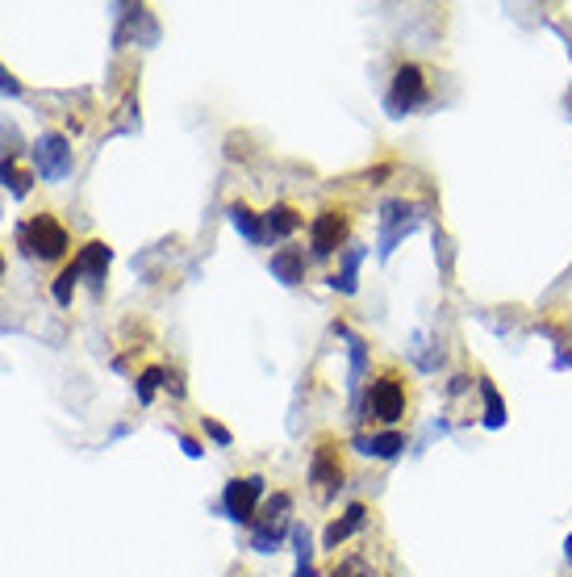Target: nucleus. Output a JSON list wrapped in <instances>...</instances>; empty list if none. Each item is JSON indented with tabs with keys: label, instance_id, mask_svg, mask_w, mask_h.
<instances>
[{
	"label": "nucleus",
	"instance_id": "f257e3e1",
	"mask_svg": "<svg viewBox=\"0 0 572 577\" xmlns=\"http://www.w3.org/2000/svg\"><path fill=\"white\" fill-rule=\"evenodd\" d=\"M17 247H21V256L26 260H42V264H55L67 256V247H71V235H67V226L55 218V214H34L17 226Z\"/></svg>",
	"mask_w": 572,
	"mask_h": 577
},
{
	"label": "nucleus",
	"instance_id": "f03ea898",
	"mask_svg": "<svg viewBox=\"0 0 572 577\" xmlns=\"http://www.w3.org/2000/svg\"><path fill=\"white\" fill-rule=\"evenodd\" d=\"M30 155H34V172H38L42 180H51V184L67 180L71 168H76V151H71V138L59 134V130L38 134L34 143H30Z\"/></svg>",
	"mask_w": 572,
	"mask_h": 577
},
{
	"label": "nucleus",
	"instance_id": "7ed1b4c3",
	"mask_svg": "<svg viewBox=\"0 0 572 577\" xmlns=\"http://www.w3.org/2000/svg\"><path fill=\"white\" fill-rule=\"evenodd\" d=\"M426 80H422V67L418 63H405L397 67V76H393V88H389V97H385V109L393 113V118H405V113H414L418 105H426Z\"/></svg>",
	"mask_w": 572,
	"mask_h": 577
},
{
	"label": "nucleus",
	"instance_id": "20e7f679",
	"mask_svg": "<svg viewBox=\"0 0 572 577\" xmlns=\"http://www.w3.org/2000/svg\"><path fill=\"white\" fill-rule=\"evenodd\" d=\"M259 502H264V477H259V473H247V477L226 481L222 506H226V519H234L238 527L255 519V506H259Z\"/></svg>",
	"mask_w": 572,
	"mask_h": 577
},
{
	"label": "nucleus",
	"instance_id": "39448f33",
	"mask_svg": "<svg viewBox=\"0 0 572 577\" xmlns=\"http://www.w3.org/2000/svg\"><path fill=\"white\" fill-rule=\"evenodd\" d=\"M418 210L410 201H385L380 205V256H393V247L410 235V230L418 226Z\"/></svg>",
	"mask_w": 572,
	"mask_h": 577
},
{
	"label": "nucleus",
	"instance_id": "423d86ee",
	"mask_svg": "<svg viewBox=\"0 0 572 577\" xmlns=\"http://www.w3.org/2000/svg\"><path fill=\"white\" fill-rule=\"evenodd\" d=\"M343 243H347V218L339 210H322L314 222H309V247H314L318 260L343 251Z\"/></svg>",
	"mask_w": 572,
	"mask_h": 577
},
{
	"label": "nucleus",
	"instance_id": "0eeeda50",
	"mask_svg": "<svg viewBox=\"0 0 572 577\" xmlns=\"http://www.w3.org/2000/svg\"><path fill=\"white\" fill-rule=\"evenodd\" d=\"M368 414H376L380 423H397L405 414V389L397 377H376L372 389H368V402H364Z\"/></svg>",
	"mask_w": 572,
	"mask_h": 577
},
{
	"label": "nucleus",
	"instance_id": "6e6552de",
	"mask_svg": "<svg viewBox=\"0 0 572 577\" xmlns=\"http://www.w3.org/2000/svg\"><path fill=\"white\" fill-rule=\"evenodd\" d=\"M80 268V281H88L92 289H101L105 285V276H109V264H113V247L101 243V239H92L76 251V260H71Z\"/></svg>",
	"mask_w": 572,
	"mask_h": 577
},
{
	"label": "nucleus",
	"instance_id": "1a4fd4ad",
	"mask_svg": "<svg viewBox=\"0 0 572 577\" xmlns=\"http://www.w3.org/2000/svg\"><path fill=\"white\" fill-rule=\"evenodd\" d=\"M309 481H314L322 494H335L343 486V465H339V456L330 452V444H322L314 452V460H309Z\"/></svg>",
	"mask_w": 572,
	"mask_h": 577
},
{
	"label": "nucleus",
	"instance_id": "9d476101",
	"mask_svg": "<svg viewBox=\"0 0 572 577\" xmlns=\"http://www.w3.org/2000/svg\"><path fill=\"white\" fill-rule=\"evenodd\" d=\"M268 268H272V276L280 285H301L305 281V251L301 247H280V251H272Z\"/></svg>",
	"mask_w": 572,
	"mask_h": 577
},
{
	"label": "nucleus",
	"instance_id": "9b49d317",
	"mask_svg": "<svg viewBox=\"0 0 572 577\" xmlns=\"http://www.w3.org/2000/svg\"><path fill=\"white\" fill-rule=\"evenodd\" d=\"M364 523H368V511H364V506H360V502H355V506H347V515H343V519H335V523L326 527L322 548H335V552H339V544H343V540H351V536L360 532Z\"/></svg>",
	"mask_w": 572,
	"mask_h": 577
},
{
	"label": "nucleus",
	"instance_id": "f8f14e48",
	"mask_svg": "<svg viewBox=\"0 0 572 577\" xmlns=\"http://www.w3.org/2000/svg\"><path fill=\"white\" fill-rule=\"evenodd\" d=\"M355 448H360L364 456H376V460H393V456H401V448H405V435H401V431L355 435Z\"/></svg>",
	"mask_w": 572,
	"mask_h": 577
},
{
	"label": "nucleus",
	"instance_id": "ddd939ff",
	"mask_svg": "<svg viewBox=\"0 0 572 577\" xmlns=\"http://www.w3.org/2000/svg\"><path fill=\"white\" fill-rule=\"evenodd\" d=\"M297 226H301V214L293 205H272L264 214V239H289Z\"/></svg>",
	"mask_w": 572,
	"mask_h": 577
},
{
	"label": "nucleus",
	"instance_id": "4468645a",
	"mask_svg": "<svg viewBox=\"0 0 572 577\" xmlns=\"http://www.w3.org/2000/svg\"><path fill=\"white\" fill-rule=\"evenodd\" d=\"M360 264H364V247H343V272L330 276V289L351 297L355 289H360V281H355V276H360Z\"/></svg>",
	"mask_w": 572,
	"mask_h": 577
},
{
	"label": "nucleus",
	"instance_id": "2eb2a0df",
	"mask_svg": "<svg viewBox=\"0 0 572 577\" xmlns=\"http://www.w3.org/2000/svg\"><path fill=\"white\" fill-rule=\"evenodd\" d=\"M284 536H293V527L289 523H255V532H251V548L255 552H280Z\"/></svg>",
	"mask_w": 572,
	"mask_h": 577
},
{
	"label": "nucleus",
	"instance_id": "dca6fc26",
	"mask_svg": "<svg viewBox=\"0 0 572 577\" xmlns=\"http://www.w3.org/2000/svg\"><path fill=\"white\" fill-rule=\"evenodd\" d=\"M230 222L247 243H264V218L251 214L247 205H230Z\"/></svg>",
	"mask_w": 572,
	"mask_h": 577
},
{
	"label": "nucleus",
	"instance_id": "f3484780",
	"mask_svg": "<svg viewBox=\"0 0 572 577\" xmlns=\"http://www.w3.org/2000/svg\"><path fill=\"white\" fill-rule=\"evenodd\" d=\"M0 184L17 197V201H26L30 197V189H34V176L30 172H21L17 164H0Z\"/></svg>",
	"mask_w": 572,
	"mask_h": 577
},
{
	"label": "nucleus",
	"instance_id": "a211bd4d",
	"mask_svg": "<svg viewBox=\"0 0 572 577\" xmlns=\"http://www.w3.org/2000/svg\"><path fill=\"white\" fill-rule=\"evenodd\" d=\"M339 331V339H347V348H351V389L360 385V377H364V368H368V348H364V339H355L347 327H335Z\"/></svg>",
	"mask_w": 572,
	"mask_h": 577
},
{
	"label": "nucleus",
	"instance_id": "6ab92c4d",
	"mask_svg": "<svg viewBox=\"0 0 572 577\" xmlns=\"http://www.w3.org/2000/svg\"><path fill=\"white\" fill-rule=\"evenodd\" d=\"M76 285H80V268L76 264H67L59 276H55V285H51V297H55V302L67 310L71 306V297H76Z\"/></svg>",
	"mask_w": 572,
	"mask_h": 577
},
{
	"label": "nucleus",
	"instance_id": "aec40b11",
	"mask_svg": "<svg viewBox=\"0 0 572 577\" xmlns=\"http://www.w3.org/2000/svg\"><path fill=\"white\" fill-rule=\"evenodd\" d=\"M481 394H485V427H506V406L497 398V389L489 381H481Z\"/></svg>",
	"mask_w": 572,
	"mask_h": 577
},
{
	"label": "nucleus",
	"instance_id": "412c9836",
	"mask_svg": "<svg viewBox=\"0 0 572 577\" xmlns=\"http://www.w3.org/2000/svg\"><path fill=\"white\" fill-rule=\"evenodd\" d=\"M163 377H168V373H163V368H147V373H142V377H138V385H134V389H138V402H151V398H155V389H159V381H163Z\"/></svg>",
	"mask_w": 572,
	"mask_h": 577
},
{
	"label": "nucleus",
	"instance_id": "4be33fe9",
	"mask_svg": "<svg viewBox=\"0 0 572 577\" xmlns=\"http://www.w3.org/2000/svg\"><path fill=\"white\" fill-rule=\"evenodd\" d=\"M289 506H293V498H289V494H272V498L264 502V523H280Z\"/></svg>",
	"mask_w": 572,
	"mask_h": 577
},
{
	"label": "nucleus",
	"instance_id": "5701e85b",
	"mask_svg": "<svg viewBox=\"0 0 572 577\" xmlns=\"http://www.w3.org/2000/svg\"><path fill=\"white\" fill-rule=\"evenodd\" d=\"M335 577H372V565L360 561V557H351V561H343V565L335 569Z\"/></svg>",
	"mask_w": 572,
	"mask_h": 577
},
{
	"label": "nucleus",
	"instance_id": "b1692460",
	"mask_svg": "<svg viewBox=\"0 0 572 577\" xmlns=\"http://www.w3.org/2000/svg\"><path fill=\"white\" fill-rule=\"evenodd\" d=\"M201 427H205V435H209V440L218 444V448H230V431H226L222 423H213V419H201Z\"/></svg>",
	"mask_w": 572,
	"mask_h": 577
},
{
	"label": "nucleus",
	"instance_id": "393cba45",
	"mask_svg": "<svg viewBox=\"0 0 572 577\" xmlns=\"http://www.w3.org/2000/svg\"><path fill=\"white\" fill-rule=\"evenodd\" d=\"M0 92H5V97H21V84L13 80L9 67H0Z\"/></svg>",
	"mask_w": 572,
	"mask_h": 577
},
{
	"label": "nucleus",
	"instance_id": "a878e982",
	"mask_svg": "<svg viewBox=\"0 0 572 577\" xmlns=\"http://www.w3.org/2000/svg\"><path fill=\"white\" fill-rule=\"evenodd\" d=\"M176 440H180V448H184V456H193V460H201L205 456V448L193 440V435H176Z\"/></svg>",
	"mask_w": 572,
	"mask_h": 577
},
{
	"label": "nucleus",
	"instance_id": "bb28decb",
	"mask_svg": "<svg viewBox=\"0 0 572 577\" xmlns=\"http://www.w3.org/2000/svg\"><path fill=\"white\" fill-rule=\"evenodd\" d=\"M0 276H5V251H0Z\"/></svg>",
	"mask_w": 572,
	"mask_h": 577
}]
</instances>
